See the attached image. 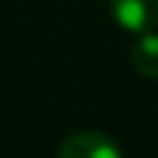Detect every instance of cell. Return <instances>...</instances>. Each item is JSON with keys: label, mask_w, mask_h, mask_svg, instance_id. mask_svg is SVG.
Segmentation results:
<instances>
[{"label": "cell", "mask_w": 158, "mask_h": 158, "mask_svg": "<svg viewBox=\"0 0 158 158\" xmlns=\"http://www.w3.org/2000/svg\"><path fill=\"white\" fill-rule=\"evenodd\" d=\"M131 67L142 78H158V33H139V39L131 47Z\"/></svg>", "instance_id": "obj_3"}, {"label": "cell", "mask_w": 158, "mask_h": 158, "mask_svg": "<svg viewBox=\"0 0 158 158\" xmlns=\"http://www.w3.org/2000/svg\"><path fill=\"white\" fill-rule=\"evenodd\" d=\"M58 158H122V150L100 131H78L61 142Z\"/></svg>", "instance_id": "obj_2"}, {"label": "cell", "mask_w": 158, "mask_h": 158, "mask_svg": "<svg viewBox=\"0 0 158 158\" xmlns=\"http://www.w3.org/2000/svg\"><path fill=\"white\" fill-rule=\"evenodd\" d=\"M114 22L128 33H150L158 28V0H111Z\"/></svg>", "instance_id": "obj_1"}]
</instances>
